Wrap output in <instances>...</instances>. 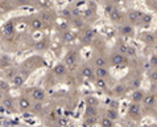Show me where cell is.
Listing matches in <instances>:
<instances>
[{
    "mask_svg": "<svg viewBox=\"0 0 157 127\" xmlns=\"http://www.w3.org/2000/svg\"><path fill=\"white\" fill-rule=\"evenodd\" d=\"M17 109H18V111H21V113H27L28 110H30V107H32V105H30V102H29V100L28 98H25V97H20L17 100Z\"/></svg>",
    "mask_w": 157,
    "mask_h": 127,
    "instance_id": "1",
    "label": "cell"
},
{
    "mask_svg": "<svg viewBox=\"0 0 157 127\" xmlns=\"http://www.w3.org/2000/svg\"><path fill=\"white\" fill-rule=\"evenodd\" d=\"M124 62H125V57L123 54L118 53V52L114 53L110 58V64L112 65V66H119V65H123Z\"/></svg>",
    "mask_w": 157,
    "mask_h": 127,
    "instance_id": "2",
    "label": "cell"
},
{
    "mask_svg": "<svg viewBox=\"0 0 157 127\" xmlns=\"http://www.w3.org/2000/svg\"><path fill=\"white\" fill-rule=\"evenodd\" d=\"M24 82H25V77H23V73H16L11 78V85L15 86V88H20V86H23Z\"/></svg>",
    "mask_w": 157,
    "mask_h": 127,
    "instance_id": "3",
    "label": "cell"
},
{
    "mask_svg": "<svg viewBox=\"0 0 157 127\" xmlns=\"http://www.w3.org/2000/svg\"><path fill=\"white\" fill-rule=\"evenodd\" d=\"M67 73V68L65 64H57L53 68V74L55 77H65Z\"/></svg>",
    "mask_w": 157,
    "mask_h": 127,
    "instance_id": "4",
    "label": "cell"
},
{
    "mask_svg": "<svg viewBox=\"0 0 157 127\" xmlns=\"http://www.w3.org/2000/svg\"><path fill=\"white\" fill-rule=\"evenodd\" d=\"M143 12H140V11H129L128 12V15H127V19H128V21L131 24H135V23H139V20L141 19V16H143Z\"/></svg>",
    "mask_w": 157,
    "mask_h": 127,
    "instance_id": "5",
    "label": "cell"
},
{
    "mask_svg": "<svg viewBox=\"0 0 157 127\" xmlns=\"http://www.w3.org/2000/svg\"><path fill=\"white\" fill-rule=\"evenodd\" d=\"M77 64V53L75 52H69L65 57V65L66 68H73Z\"/></svg>",
    "mask_w": 157,
    "mask_h": 127,
    "instance_id": "6",
    "label": "cell"
},
{
    "mask_svg": "<svg viewBox=\"0 0 157 127\" xmlns=\"http://www.w3.org/2000/svg\"><path fill=\"white\" fill-rule=\"evenodd\" d=\"M3 35L5 37H12L15 35V24L13 21H8L7 24H4L3 27Z\"/></svg>",
    "mask_w": 157,
    "mask_h": 127,
    "instance_id": "7",
    "label": "cell"
},
{
    "mask_svg": "<svg viewBox=\"0 0 157 127\" xmlns=\"http://www.w3.org/2000/svg\"><path fill=\"white\" fill-rule=\"evenodd\" d=\"M45 97H46V94H45V91L42 90V89L36 88V89H33L32 90V98L36 102H42L45 100Z\"/></svg>",
    "mask_w": 157,
    "mask_h": 127,
    "instance_id": "8",
    "label": "cell"
},
{
    "mask_svg": "<svg viewBox=\"0 0 157 127\" xmlns=\"http://www.w3.org/2000/svg\"><path fill=\"white\" fill-rule=\"evenodd\" d=\"M128 114L133 118H140V106H139V103H132L128 109Z\"/></svg>",
    "mask_w": 157,
    "mask_h": 127,
    "instance_id": "9",
    "label": "cell"
},
{
    "mask_svg": "<svg viewBox=\"0 0 157 127\" xmlns=\"http://www.w3.org/2000/svg\"><path fill=\"white\" fill-rule=\"evenodd\" d=\"M1 106L4 107L5 110L12 111V110H13V100H12L11 97H4L1 100Z\"/></svg>",
    "mask_w": 157,
    "mask_h": 127,
    "instance_id": "10",
    "label": "cell"
},
{
    "mask_svg": "<svg viewBox=\"0 0 157 127\" xmlns=\"http://www.w3.org/2000/svg\"><path fill=\"white\" fill-rule=\"evenodd\" d=\"M33 46H35L36 51H40V52H41V51H46V49H48V46H49V42L46 41L45 39H42V40H38V41H36Z\"/></svg>",
    "mask_w": 157,
    "mask_h": 127,
    "instance_id": "11",
    "label": "cell"
},
{
    "mask_svg": "<svg viewBox=\"0 0 157 127\" xmlns=\"http://www.w3.org/2000/svg\"><path fill=\"white\" fill-rule=\"evenodd\" d=\"M94 74L97 76V78H100V79H106L108 77V70L106 68H97V70L94 72Z\"/></svg>",
    "mask_w": 157,
    "mask_h": 127,
    "instance_id": "12",
    "label": "cell"
},
{
    "mask_svg": "<svg viewBox=\"0 0 157 127\" xmlns=\"http://www.w3.org/2000/svg\"><path fill=\"white\" fill-rule=\"evenodd\" d=\"M54 15L50 11H42L41 12V21L42 23H50L52 20H53Z\"/></svg>",
    "mask_w": 157,
    "mask_h": 127,
    "instance_id": "13",
    "label": "cell"
},
{
    "mask_svg": "<svg viewBox=\"0 0 157 127\" xmlns=\"http://www.w3.org/2000/svg\"><path fill=\"white\" fill-rule=\"evenodd\" d=\"M144 103V106H153L155 105V102H156V97L155 95H144V98H143V101H141Z\"/></svg>",
    "mask_w": 157,
    "mask_h": 127,
    "instance_id": "14",
    "label": "cell"
},
{
    "mask_svg": "<svg viewBox=\"0 0 157 127\" xmlns=\"http://www.w3.org/2000/svg\"><path fill=\"white\" fill-rule=\"evenodd\" d=\"M143 98H144V93L141 90H135L132 93V101H133V103H140L143 101Z\"/></svg>",
    "mask_w": 157,
    "mask_h": 127,
    "instance_id": "15",
    "label": "cell"
},
{
    "mask_svg": "<svg viewBox=\"0 0 157 127\" xmlns=\"http://www.w3.org/2000/svg\"><path fill=\"white\" fill-rule=\"evenodd\" d=\"M85 102H86V105H87V106H91V107H97L98 103H99L98 98L97 97H92V95H88V97H86Z\"/></svg>",
    "mask_w": 157,
    "mask_h": 127,
    "instance_id": "16",
    "label": "cell"
},
{
    "mask_svg": "<svg viewBox=\"0 0 157 127\" xmlns=\"http://www.w3.org/2000/svg\"><path fill=\"white\" fill-rule=\"evenodd\" d=\"M120 33L124 36H132L133 35V27L132 25H123L120 28Z\"/></svg>",
    "mask_w": 157,
    "mask_h": 127,
    "instance_id": "17",
    "label": "cell"
},
{
    "mask_svg": "<svg viewBox=\"0 0 157 127\" xmlns=\"http://www.w3.org/2000/svg\"><path fill=\"white\" fill-rule=\"evenodd\" d=\"M92 40H94V33H92V30H88V32H86V35L83 36L82 39V42L85 45H88L92 42Z\"/></svg>",
    "mask_w": 157,
    "mask_h": 127,
    "instance_id": "18",
    "label": "cell"
},
{
    "mask_svg": "<svg viewBox=\"0 0 157 127\" xmlns=\"http://www.w3.org/2000/svg\"><path fill=\"white\" fill-rule=\"evenodd\" d=\"M42 24L44 23L41 21V19L35 17V19H32V21H30V28H32V29H41Z\"/></svg>",
    "mask_w": 157,
    "mask_h": 127,
    "instance_id": "19",
    "label": "cell"
},
{
    "mask_svg": "<svg viewBox=\"0 0 157 127\" xmlns=\"http://www.w3.org/2000/svg\"><path fill=\"white\" fill-rule=\"evenodd\" d=\"M110 19H111L112 21H119L120 19H122V13H120V11H119V9L114 8L112 11L110 12Z\"/></svg>",
    "mask_w": 157,
    "mask_h": 127,
    "instance_id": "20",
    "label": "cell"
},
{
    "mask_svg": "<svg viewBox=\"0 0 157 127\" xmlns=\"http://www.w3.org/2000/svg\"><path fill=\"white\" fill-rule=\"evenodd\" d=\"M74 39H75V35H74V32H71V30H69V29L63 32V41L65 42H71Z\"/></svg>",
    "mask_w": 157,
    "mask_h": 127,
    "instance_id": "21",
    "label": "cell"
},
{
    "mask_svg": "<svg viewBox=\"0 0 157 127\" xmlns=\"http://www.w3.org/2000/svg\"><path fill=\"white\" fill-rule=\"evenodd\" d=\"M81 73L85 78H92V76H94V72H92V69L90 66H83Z\"/></svg>",
    "mask_w": 157,
    "mask_h": 127,
    "instance_id": "22",
    "label": "cell"
},
{
    "mask_svg": "<svg viewBox=\"0 0 157 127\" xmlns=\"http://www.w3.org/2000/svg\"><path fill=\"white\" fill-rule=\"evenodd\" d=\"M85 115H86V118H91V117H95V115H97V107L86 106Z\"/></svg>",
    "mask_w": 157,
    "mask_h": 127,
    "instance_id": "23",
    "label": "cell"
},
{
    "mask_svg": "<svg viewBox=\"0 0 157 127\" xmlns=\"http://www.w3.org/2000/svg\"><path fill=\"white\" fill-rule=\"evenodd\" d=\"M106 117L108 119L111 120H115V119H118V110H115V109H108L107 110V113H106Z\"/></svg>",
    "mask_w": 157,
    "mask_h": 127,
    "instance_id": "24",
    "label": "cell"
},
{
    "mask_svg": "<svg viewBox=\"0 0 157 127\" xmlns=\"http://www.w3.org/2000/svg\"><path fill=\"white\" fill-rule=\"evenodd\" d=\"M94 64H95V66L97 68H106L107 60L104 57H97L95 58V61H94Z\"/></svg>",
    "mask_w": 157,
    "mask_h": 127,
    "instance_id": "25",
    "label": "cell"
},
{
    "mask_svg": "<svg viewBox=\"0 0 157 127\" xmlns=\"http://www.w3.org/2000/svg\"><path fill=\"white\" fill-rule=\"evenodd\" d=\"M139 21H140V23L143 24V25H145V27H147V25H149L150 21H152V16H150L149 13H144Z\"/></svg>",
    "mask_w": 157,
    "mask_h": 127,
    "instance_id": "26",
    "label": "cell"
},
{
    "mask_svg": "<svg viewBox=\"0 0 157 127\" xmlns=\"http://www.w3.org/2000/svg\"><path fill=\"white\" fill-rule=\"evenodd\" d=\"M100 126L102 127H114V120L108 119L107 117H103L100 119Z\"/></svg>",
    "mask_w": 157,
    "mask_h": 127,
    "instance_id": "27",
    "label": "cell"
},
{
    "mask_svg": "<svg viewBox=\"0 0 157 127\" xmlns=\"http://www.w3.org/2000/svg\"><path fill=\"white\" fill-rule=\"evenodd\" d=\"M42 109H44V105H42V102H36V103L33 105V111H35V113H40Z\"/></svg>",
    "mask_w": 157,
    "mask_h": 127,
    "instance_id": "28",
    "label": "cell"
},
{
    "mask_svg": "<svg viewBox=\"0 0 157 127\" xmlns=\"http://www.w3.org/2000/svg\"><path fill=\"white\" fill-rule=\"evenodd\" d=\"M97 88L99 89H106L107 88V83L104 79H100V78H97Z\"/></svg>",
    "mask_w": 157,
    "mask_h": 127,
    "instance_id": "29",
    "label": "cell"
},
{
    "mask_svg": "<svg viewBox=\"0 0 157 127\" xmlns=\"http://www.w3.org/2000/svg\"><path fill=\"white\" fill-rule=\"evenodd\" d=\"M125 54H128L129 57H135V56H136V49L132 48V46H128L127 53H125Z\"/></svg>",
    "mask_w": 157,
    "mask_h": 127,
    "instance_id": "30",
    "label": "cell"
},
{
    "mask_svg": "<svg viewBox=\"0 0 157 127\" xmlns=\"http://www.w3.org/2000/svg\"><path fill=\"white\" fill-rule=\"evenodd\" d=\"M127 49H128V45H125V44L119 45V51H118V53H120V54L127 53Z\"/></svg>",
    "mask_w": 157,
    "mask_h": 127,
    "instance_id": "31",
    "label": "cell"
},
{
    "mask_svg": "<svg viewBox=\"0 0 157 127\" xmlns=\"http://www.w3.org/2000/svg\"><path fill=\"white\" fill-rule=\"evenodd\" d=\"M123 91H124V86H123V85H118L115 89H114V93H115V94H118V95L122 94Z\"/></svg>",
    "mask_w": 157,
    "mask_h": 127,
    "instance_id": "32",
    "label": "cell"
},
{
    "mask_svg": "<svg viewBox=\"0 0 157 127\" xmlns=\"http://www.w3.org/2000/svg\"><path fill=\"white\" fill-rule=\"evenodd\" d=\"M149 78L152 79L153 82H157V69H155V70H153V72H152V73L149 74Z\"/></svg>",
    "mask_w": 157,
    "mask_h": 127,
    "instance_id": "33",
    "label": "cell"
},
{
    "mask_svg": "<svg viewBox=\"0 0 157 127\" xmlns=\"http://www.w3.org/2000/svg\"><path fill=\"white\" fill-rule=\"evenodd\" d=\"M155 40H156V37L153 35H147L145 36V41L147 42H155Z\"/></svg>",
    "mask_w": 157,
    "mask_h": 127,
    "instance_id": "34",
    "label": "cell"
},
{
    "mask_svg": "<svg viewBox=\"0 0 157 127\" xmlns=\"http://www.w3.org/2000/svg\"><path fill=\"white\" fill-rule=\"evenodd\" d=\"M149 65H152V66H157V54L156 56H153L152 58H150V61H149Z\"/></svg>",
    "mask_w": 157,
    "mask_h": 127,
    "instance_id": "35",
    "label": "cell"
},
{
    "mask_svg": "<svg viewBox=\"0 0 157 127\" xmlns=\"http://www.w3.org/2000/svg\"><path fill=\"white\" fill-rule=\"evenodd\" d=\"M73 25H74V27H77V28H81V27L83 25V24H82V21L79 20V19H75V20L73 21Z\"/></svg>",
    "mask_w": 157,
    "mask_h": 127,
    "instance_id": "36",
    "label": "cell"
},
{
    "mask_svg": "<svg viewBox=\"0 0 157 127\" xmlns=\"http://www.w3.org/2000/svg\"><path fill=\"white\" fill-rule=\"evenodd\" d=\"M0 90H4V91H8L9 90V86L7 85L5 82H1L0 83Z\"/></svg>",
    "mask_w": 157,
    "mask_h": 127,
    "instance_id": "37",
    "label": "cell"
},
{
    "mask_svg": "<svg viewBox=\"0 0 157 127\" xmlns=\"http://www.w3.org/2000/svg\"><path fill=\"white\" fill-rule=\"evenodd\" d=\"M62 15H63V16H66V17H70V16H71V12H70L69 9H65V11L62 12Z\"/></svg>",
    "mask_w": 157,
    "mask_h": 127,
    "instance_id": "38",
    "label": "cell"
},
{
    "mask_svg": "<svg viewBox=\"0 0 157 127\" xmlns=\"http://www.w3.org/2000/svg\"><path fill=\"white\" fill-rule=\"evenodd\" d=\"M85 16H86V17H91V16H92V11H91V9H86Z\"/></svg>",
    "mask_w": 157,
    "mask_h": 127,
    "instance_id": "39",
    "label": "cell"
},
{
    "mask_svg": "<svg viewBox=\"0 0 157 127\" xmlns=\"http://www.w3.org/2000/svg\"><path fill=\"white\" fill-rule=\"evenodd\" d=\"M132 85H133V88H139V85H140V79H135V81L132 82Z\"/></svg>",
    "mask_w": 157,
    "mask_h": 127,
    "instance_id": "40",
    "label": "cell"
},
{
    "mask_svg": "<svg viewBox=\"0 0 157 127\" xmlns=\"http://www.w3.org/2000/svg\"><path fill=\"white\" fill-rule=\"evenodd\" d=\"M112 9H114V5H111V4L106 5V12H108V13H110V12L112 11Z\"/></svg>",
    "mask_w": 157,
    "mask_h": 127,
    "instance_id": "41",
    "label": "cell"
},
{
    "mask_svg": "<svg viewBox=\"0 0 157 127\" xmlns=\"http://www.w3.org/2000/svg\"><path fill=\"white\" fill-rule=\"evenodd\" d=\"M71 15H73V16H79V11H78V9H74V11L71 12Z\"/></svg>",
    "mask_w": 157,
    "mask_h": 127,
    "instance_id": "42",
    "label": "cell"
},
{
    "mask_svg": "<svg viewBox=\"0 0 157 127\" xmlns=\"http://www.w3.org/2000/svg\"><path fill=\"white\" fill-rule=\"evenodd\" d=\"M60 123H61V125H66V123H67V122H66V119H63V118H61V119H60Z\"/></svg>",
    "mask_w": 157,
    "mask_h": 127,
    "instance_id": "43",
    "label": "cell"
},
{
    "mask_svg": "<svg viewBox=\"0 0 157 127\" xmlns=\"http://www.w3.org/2000/svg\"><path fill=\"white\" fill-rule=\"evenodd\" d=\"M17 3H20V4H25L27 0H17Z\"/></svg>",
    "mask_w": 157,
    "mask_h": 127,
    "instance_id": "44",
    "label": "cell"
},
{
    "mask_svg": "<svg viewBox=\"0 0 157 127\" xmlns=\"http://www.w3.org/2000/svg\"><path fill=\"white\" fill-rule=\"evenodd\" d=\"M114 1H115V3H123L124 0H114Z\"/></svg>",
    "mask_w": 157,
    "mask_h": 127,
    "instance_id": "45",
    "label": "cell"
}]
</instances>
